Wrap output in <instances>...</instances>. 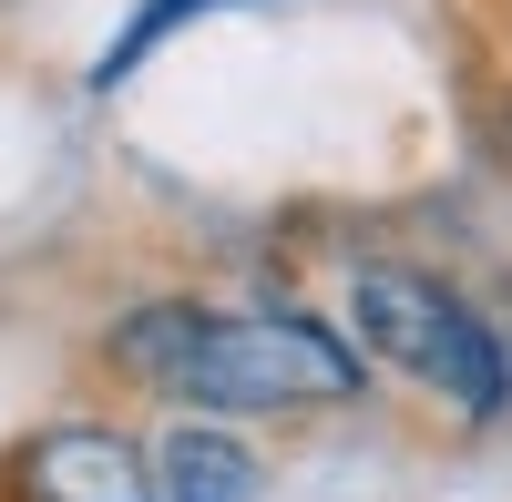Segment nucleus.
Masks as SVG:
<instances>
[{"label": "nucleus", "instance_id": "f257e3e1", "mask_svg": "<svg viewBox=\"0 0 512 502\" xmlns=\"http://www.w3.org/2000/svg\"><path fill=\"white\" fill-rule=\"evenodd\" d=\"M103 359L134 390L195 400L216 421H246V410H338L359 400V349L338 328L297 318V308H195V298H154L103 339Z\"/></svg>", "mask_w": 512, "mask_h": 502}, {"label": "nucleus", "instance_id": "f03ea898", "mask_svg": "<svg viewBox=\"0 0 512 502\" xmlns=\"http://www.w3.org/2000/svg\"><path fill=\"white\" fill-rule=\"evenodd\" d=\"M349 328L379 369L420 380L431 400H451L461 421H492L512 400V359L492 339V318L461 298V287L420 277V267H359L349 277Z\"/></svg>", "mask_w": 512, "mask_h": 502}, {"label": "nucleus", "instance_id": "7ed1b4c3", "mask_svg": "<svg viewBox=\"0 0 512 502\" xmlns=\"http://www.w3.org/2000/svg\"><path fill=\"white\" fill-rule=\"evenodd\" d=\"M21 492L31 502H164L154 482V451H134L103 421H62L21 451Z\"/></svg>", "mask_w": 512, "mask_h": 502}, {"label": "nucleus", "instance_id": "20e7f679", "mask_svg": "<svg viewBox=\"0 0 512 502\" xmlns=\"http://www.w3.org/2000/svg\"><path fill=\"white\" fill-rule=\"evenodd\" d=\"M154 482H164V502H256V492H267V462L205 410V421H185L175 441L154 451Z\"/></svg>", "mask_w": 512, "mask_h": 502}, {"label": "nucleus", "instance_id": "39448f33", "mask_svg": "<svg viewBox=\"0 0 512 502\" xmlns=\"http://www.w3.org/2000/svg\"><path fill=\"white\" fill-rule=\"evenodd\" d=\"M205 11H236V0H134V11H123V31L103 41V62H93V82L113 93L123 72H144V62L164 52V41H175L185 21H205Z\"/></svg>", "mask_w": 512, "mask_h": 502}]
</instances>
